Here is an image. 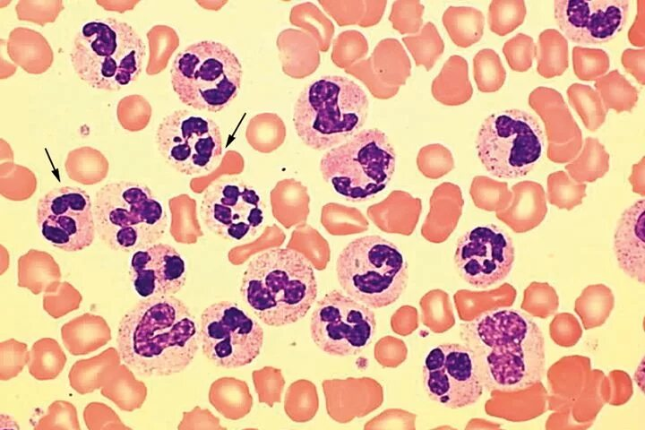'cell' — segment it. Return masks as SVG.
Masks as SVG:
<instances>
[{
	"label": "cell",
	"instance_id": "obj_1",
	"mask_svg": "<svg viewBox=\"0 0 645 430\" xmlns=\"http://www.w3.org/2000/svg\"><path fill=\"white\" fill-rule=\"evenodd\" d=\"M199 345L195 317L174 295L142 298L123 315L117 327L120 359L142 377L181 373L194 360Z\"/></svg>",
	"mask_w": 645,
	"mask_h": 430
},
{
	"label": "cell",
	"instance_id": "obj_2",
	"mask_svg": "<svg viewBox=\"0 0 645 430\" xmlns=\"http://www.w3.org/2000/svg\"><path fill=\"white\" fill-rule=\"evenodd\" d=\"M461 337L474 353L489 390L514 392L541 381L546 370L545 340L529 314L512 308L488 311L463 324Z\"/></svg>",
	"mask_w": 645,
	"mask_h": 430
},
{
	"label": "cell",
	"instance_id": "obj_3",
	"mask_svg": "<svg viewBox=\"0 0 645 430\" xmlns=\"http://www.w3.org/2000/svg\"><path fill=\"white\" fill-rule=\"evenodd\" d=\"M318 286L308 259L292 248L255 255L245 268L240 295L263 323L281 327L303 318L314 304Z\"/></svg>",
	"mask_w": 645,
	"mask_h": 430
},
{
	"label": "cell",
	"instance_id": "obj_4",
	"mask_svg": "<svg viewBox=\"0 0 645 430\" xmlns=\"http://www.w3.org/2000/svg\"><path fill=\"white\" fill-rule=\"evenodd\" d=\"M146 54V44L133 26L116 18H97L79 27L70 62L88 86L116 91L139 78Z\"/></svg>",
	"mask_w": 645,
	"mask_h": 430
},
{
	"label": "cell",
	"instance_id": "obj_5",
	"mask_svg": "<svg viewBox=\"0 0 645 430\" xmlns=\"http://www.w3.org/2000/svg\"><path fill=\"white\" fill-rule=\"evenodd\" d=\"M368 108L365 90L353 80L321 76L301 90L294 104L295 131L307 147L330 150L361 131Z\"/></svg>",
	"mask_w": 645,
	"mask_h": 430
},
{
	"label": "cell",
	"instance_id": "obj_6",
	"mask_svg": "<svg viewBox=\"0 0 645 430\" xmlns=\"http://www.w3.org/2000/svg\"><path fill=\"white\" fill-rule=\"evenodd\" d=\"M93 213L99 239L116 252L134 253L158 243L168 227L162 202L149 186L108 183L95 194Z\"/></svg>",
	"mask_w": 645,
	"mask_h": 430
},
{
	"label": "cell",
	"instance_id": "obj_7",
	"mask_svg": "<svg viewBox=\"0 0 645 430\" xmlns=\"http://www.w3.org/2000/svg\"><path fill=\"white\" fill-rule=\"evenodd\" d=\"M243 77L237 56L215 40L194 42L175 56L170 83L178 99L196 110L219 112L237 97Z\"/></svg>",
	"mask_w": 645,
	"mask_h": 430
},
{
	"label": "cell",
	"instance_id": "obj_8",
	"mask_svg": "<svg viewBox=\"0 0 645 430\" xmlns=\"http://www.w3.org/2000/svg\"><path fill=\"white\" fill-rule=\"evenodd\" d=\"M336 274L347 295L375 309L396 302L408 278L402 251L378 235L349 242L337 258Z\"/></svg>",
	"mask_w": 645,
	"mask_h": 430
},
{
	"label": "cell",
	"instance_id": "obj_9",
	"mask_svg": "<svg viewBox=\"0 0 645 430\" xmlns=\"http://www.w3.org/2000/svg\"><path fill=\"white\" fill-rule=\"evenodd\" d=\"M396 152L378 128L363 129L327 150L319 168L335 193L352 202L369 200L383 191L396 168Z\"/></svg>",
	"mask_w": 645,
	"mask_h": 430
},
{
	"label": "cell",
	"instance_id": "obj_10",
	"mask_svg": "<svg viewBox=\"0 0 645 430\" xmlns=\"http://www.w3.org/2000/svg\"><path fill=\"white\" fill-rule=\"evenodd\" d=\"M544 143L538 119L517 108L489 115L476 137L482 165L492 176L504 179L528 175L540 160Z\"/></svg>",
	"mask_w": 645,
	"mask_h": 430
},
{
	"label": "cell",
	"instance_id": "obj_11",
	"mask_svg": "<svg viewBox=\"0 0 645 430\" xmlns=\"http://www.w3.org/2000/svg\"><path fill=\"white\" fill-rule=\"evenodd\" d=\"M155 142L163 160L185 176L211 173L223 157L222 133L211 118L187 109L175 110L162 118Z\"/></svg>",
	"mask_w": 645,
	"mask_h": 430
},
{
	"label": "cell",
	"instance_id": "obj_12",
	"mask_svg": "<svg viewBox=\"0 0 645 430\" xmlns=\"http://www.w3.org/2000/svg\"><path fill=\"white\" fill-rule=\"evenodd\" d=\"M199 336L204 356L216 366L232 369L251 364L260 355L264 332L237 303L222 300L202 312Z\"/></svg>",
	"mask_w": 645,
	"mask_h": 430
},
{
	"label": "cell",
	"instance_id": "obj_13",
	"mask_svg": "<svg viewBox=\"0 0 645 430\" xmlns=\"http://www.w3.org/2000/svg\"><path fill=\"white\" fill-rule=\"evenodd\" d=\"M375 328L373 310L337 289L317 302L310 321L313 341L331 356L348 357L362 352L373 340Z\"/></svg>",
	"mask_w": 645,
	"mask_h": 430
},
{
	"label": "cell",
	"instance_id": "obj_14",
	"mask_svg": "<svg viewBox=\"0 0 645 430\" xmlns=\"http://www.w3.org/2000/svg\"><path fill=\"white\" fill-rule=\"evenodd\" d=\"M200 216L214 235L239 242L254 236L262 228L265 206L255 188L236 177H226L206 188Z\"/></svg>",
	"mask_w": 645,
	"mask_h": 430
},
{
	"label": "cell",
	"instance_id": "obj_15",
	"mask_svg": "<svg viewBox=\"0 0 645 430\" xmlns=\"http://www.w3.org/2000/svg\"><path fill=\"white\" fill-rule=\"evenodd\" d=\"M422 375L428 398L452 409L476 403L485 387L474 353L459 343L431 348L425 357Z\"/></svg>",
	"mask_w": 645,
	"mask_h": 430
},
{
	"label": "cell",
	"instance_id": "obj_16",
	"mask_svg": "<svg viewBox=\"0 0 645 430\" xmlns=\"http://www.w3.org/2000/svg\"><path fill=\"white\" fill-rule=\"evenodd\" d=\"M36 221L41 236L64 252L90 246L97 233L91 199L77 186L56 187L40 197Z\"/></svg>",
	"mask_w": 645,
	"mask_h": 430
},
{
	"label": "cell",
	"instance_id": "obj_17",
	"mask_svg": "<svg viewBox=\"0 0 645 430\" xmlns=\"http://www.w3.org/2000/svg\"><path fill=\"white\" fill-rule=\"evenodd\" d=\"M454 264L468 284L485 288L503 281L511 272L515 247L511 236L494 224L476 226L457 240Z\"/></svg>",
	"mask_w": 645,
	"mask_h": 430
},
{
	"label": "cell",
	"instance_id": "obj_18",
	"mask_svg": "<svg viewBox=\"0 0 645 430\" xmlns=\"http://www.w3.org/2000/svg\"><path fill=\"white\" fill-rule=\"evenodd\" d=\"M629 4L627 0H556L554 15L565 39L583 46L598 45L624 28Z\"/></svg>",
	"mask_w": 645,
	"mask_h": 430
},
{
	"label": "cell",
	"instance_id": "obj_19",
	"mask_svg": "<svg viewBox=\"0 0 645 430\" xmlns=\"http://www.w3.org/2000/svg\"><path fill=\"white\" fill-rule=\"evenodd\" d=\"M186 276L183 255L170 245L158 242L132 254L130 277L142 298L172 296L185 286Z\"/></svg>",
	"mask_w": 645,
	"mask_h": 430
},
{
	"label": "cell",
	"instance_id": "obj_20",
	"mask_svg": "<svg viewBox=\"0 0 645 430\" xmlns=\"http://www.w3.org/2000/svg\"><path fill=\"white\" fill-rule=\"evenodd\" d=\"M529 105L540 116L547 138V158L555 163L572 161L582 147L581 131L562 94L538 87L529 95Z\"/></svg>",
	"mask_w": 645,
	"mask_h": 430
},
{
	"label": "cell",
	"instance_id": "obj_21",
	"mask_svg": "<svg viewBox=\"0 0 645 430\" xmlns=\"http://www.w3.org/2000/svg\"><path fill=\"white\" fill-rule=\"evenodd\" d=\"M645 200L636 201L618 219L614 234V252L619 268L632 280H645Z\"/></svg>",
	"mask_w": 645,
	"mask_h": 430
},
{
	"label": "cell",
	"instance_id": "obj_22",
	"mask_svg": "<svg viewBox=\"0 0 645 430\" xmlns=\"http://www.w3.org/2000/svg\"><path fill=\"white\" fill-rule=\"evenodd\" d=\"M512 193L511 202L498 213V218L513 230H527L538 225L547 212L543 186L535 181H520L512 186Z\"/></svg>",
	"mask_w": 645,
	"mask_h": 430
},
{
	"label": "cell",
	"instance_id": "obj_23",
	"mask_svg": "<svg viewBox=\"0 0 645 430\" xmlns=\"http://www.w3.org/2000/svg\"><path fill=\"white\" fill-rule=\"evenodd\" d=\"M431 92L435 100L446 106L468 102L473 95V87L467 60L459 55L451 56L433 80Z\"/></svg>",
	"mask_w": 645,
	"mask_h": 430
},
{
	"label": "cell",
	"instance_id": "obj_24",
	"mask_svg": "<svg viewBox=\"0 0 645 430\" xmlns=\"http://www.w3.org/2000/svg\"><path fill=\"white\" fill-rule=\"evenodd\" d=\"M369 58L374 73L387 86L400 88L410 76V59L396 39L380 40Z\"/></svg>",
	"mask_w": 645,
	"mask_h": 430
},
{
	"label": "cell",
	"instance_id": "obj_25",
	"mask_svg": "<svg viewBox=\"0 0 645 430\" xmlns=\"http://www.w3.org/2000/svg\"><path fill=\"white\" fill-rule=\"evenodd\" d=\"M442 22L452 41L460 47L477 43L484 33L485 16L471 6H449Z\"/></svg>",
	"mask_w": 645,
	"mask_h": 430
},
{
	"label": "cell",
	"instance_id": "obj_26",
	"mask_svg": "<svg viewBox=\"0 0 645 430\" xmlns=\"http://www.w3.org/2000/svg\"><path fill=\"white\" fill-rule=\"evenodd\" d=\"M537 71L546 79L562 75L569 66L568 41L555 29H546L538 36Z\"/></svg>",
	"mask_w": 645,
	"mask_h": 430
},
{
	"label": "cell",
	"instance_id": "obj_27",
	"mask_svg": "<svg viewBox=\"0 0 645 430\" xmlns=\"http://www.w3.org/2000/svg\"><path fill=\"white\" fill-rule=\"evenodd\" d=\"M610 156L596 138L587 137L581 151L565 165L570 177L577 183L594 182L609 169Z\"/></svg>",
	"mask_w": 645,
	"mask_h": 430
},
{
	"label": "cell",
	"instance_id": "obj_28",
	"mask_svg": "<svg viewBox=\"0 0 645 430\" xmlns=\"http://www.w3.org/2000/svg\"><path fill=\"white\" fill-rule=\"evenodd\" d=\"M595 88L606 110L631 111L639 99L638 90L618 70L597 79Z\"/></svg>",
	"mask_w": 645,
	"mask_h": 430
},
{
	"label": "cell",
	"instance_id": "obj_29",
	"mask_svg": "<svg viewBox=\"0 0 645 430\" xmlns=\"http://www.w3.org/2000/svg\"><path fill=\"white\" fill-rule=\"evenodd\" d=\"M402 42L417 66L431 70L444 51V42L432 22H426L420 30L402 38Z\"/></svg>",
	"mask_w": 645,
	"mask_h": 430
},
{
	"label": "cell",
	"instance_id": "obj_30",
	"mask_svg": "<svg viewBox=\"0 0 645 430\" xmlns=\"http://www.w3.org/2000/svg\"><path fill=\"white\" fill-rule=\"evenodd\" d=\"M567 96L587 129L594 132L604 124L607 110L593 88L575 82L568 87Z\"/></svg>",
	"mask_w": 645,
	"mask_h": 430
},
{
	"label": "cell",
	"instance_id": "obj_31",
	"mask_svg": "<svg viewBox=\"0 0 645 430\" xmlns=\"http://www.w3.org/2000/svg\"><path fill=\"white\" fill-rule=\"evenodd\" d=\"M473 75L477 90L490 93L503 87L506 79V71L494 50L483 48L473 58Z\"/></svg>",
	"mask_w": 645,
	"mask_h": 430
},
{
	"label": "cell",
	"instance_id": "obj_32",
	"mask_svg": "<svg viewBox=\"0 0 645 430\" xmlns=\"http://www.w3.org/2000/svg\"><path fill=\"white\" fill-rule=\"evenodd\" d=\"M586 188V184L575 182L566 172L555 171L547 177L546 198L559 209L572 210L582 202Z\"/></svg>",
	"mask_w": 645,
	"mask_h": 430
},
{
	"label": "cell",
	"instance_id": "obj_33",
	"mask_svg": "<svg viewBox=\"0 0 645 430\" xmlns=\"http://www.w3.org/2000/svg\"><path fill=\"white\" fill-rule=\"evenodd\" d=\"M526 13L522 0H493L488 7L489 29L498 36H505L524 22Z\"/></svg>",
	"mask_w": 645,
	"mask_h": 430
},
{
	"label": "cell",
	"instance_id": "obj_34",
	"mask_svg": "<svg viewBox=\"0 0 645 430\" xmlns=\"http://www.w3.org/2000/svg\"><path fill=\"white\" fill-rule=\"evenodd\" d=\"M572 67L580 80L596 81L608 71L609 56L600 48L575 46L572 48Z\"/></svg>",
	"mask_w": 645,
	"mask_h": 430
},
{
	"label": "cell",
	"instance_id": "obj_35",
	"mask_svg": "<svg viewBox=\"0 0 645 430\" xmlns=\"http://www.w3.org/2000/svg\"><path fill=\"white\" fill-rule=\"evenodd\" d=\"M471 196L476 203L489 210H504L512 201V193L506 182L486 176H477L471 185Z\"/></svg>",
	"mask_w": 645,
	"mask_h": 430
},
{
	"label": "cell",
	"instance_id": "obj_36",
	"mask_svg": "<svg viewBox=\"0 0 645 430\" xmlns=\"http://www.w3.org/2000/svg\"><path fill=\"white\" fill-rule=\"evenodd\" d=\"M425 7L419 1L398 0L391 4L389 21L402 35L416 34L423 26Z\"/></svg>",
	"mask_w": 645,
	"mask_h": 430
},
{
	"label": "cell",
	"instance_id": "obj_37",
	"mask_svg": "<svg viewBox=\"0 0 645 430\" xmlns=\"http://www.w3.org/2000/svg\"><path fill=\"white\" fill-rule=\"evenodd\" d=\"M503 53L512 70L523 73L532 66L537 46L530 36L518 33L505 41Z\"/></svg>",
	"mask_w": 645,
	"mask_h": 430
},
{
	"label": "cell",
	"instance_id": "obj_38",
	"mask_svg": "<svg viewBox=\"0 0 645 430\" xmlns=\"http://www.w3.org/2000/svg\"><path fill=\"white\" fill-rule=\"evenodd\" d=\"M348 73L359 79L370 93L379 99H391L394 97L400 90L399 87L387 86L378 79L373 71L369 57L359 61L352 68L348 70Z\"/></svg>",
	"mask_w": 645,
	"mask_h": 430
},
{
	"label": "cell",
	"instance_id": "obj_39",
	"mask_svg": "<svg viewBox=\"0 0 645 430\" xmlns=\"http://www.w3.org/2000/svg\"><path fill=\"white\" fill-rule=\"evenodd\" d=\"M621 63L624 69L640 83H645V49H625L621 56Z\"/></svg>",
	"mask_w": 645,
	"mask_h": 430
},
{
	"label": "cell",
	"instance_id": "obj_40",
	"mask_svg": "<svg viewBox=\"0 0 645 430\" xmlns=\"http://www.w3.org/2000/svg\"><path fill=\"white\" fill-rule=\"evenodd\" d=\"M628 39L635 47L645 46V1L637 2V13L628 31Z\"/></svg>",
	"mask_w": 645,
	"mask_h": 430
},
{
	"label": "cell",
	"instance_id": "obj_41",
	"mask_svg": "<svg viewBox=\"0 0 645 430\" xmlns=\"http://www.w3.org/2000/svg\"><path fill=\"white\" fill-rule=\"evenodd\" d=\"M366 12L365 15L363 17L362 22H360V26L362 27H371L374 25H376L382 19L383 13L385 11V7L387 4V1L385 0H366Z\"/></svg>",
	"mask_w": 645,
	"mask_h": 430
},
{
	"label": "cell",
	"instance_id": "obj_42",
	"mask_svg": "<svg viewBox=\"0 0 645 430\" xmlns=\"http://www.w3.org/2000/svg\"><path fill=\"white\" fill-rule=\"evenodd\" d=\"M645 159L644 157L641 160L632 166V174L629 176V182L632 186V191L641 194L645 195Z\"/></svg>",
	"mask_w": 645,
	"mask_h": 430
}]
</instances>
